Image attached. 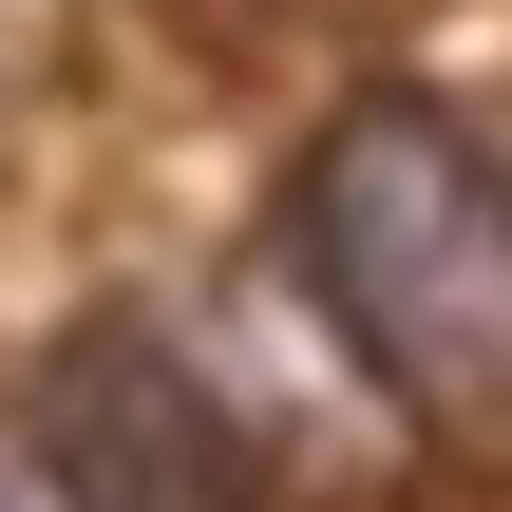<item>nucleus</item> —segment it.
Wrapping results in <instances>:
<instances>
[{"label":"nucleus","mask_w":512,"mask_h":512,"mask_svg":"<svg viewBox=\"0 0 512 512\" xmlns=\"http://www.w3.org/2000/svg\"><path fill=\"white\" fill-rule=\"evenodd\" d=\"M285 247L323 285V323L456 437L512 418V152L456 133L437 95H361L304 190H285Z\"/></svg>","instance_id":"f257e3e1"},{"label":"nucleus","mask_w":512,"mask_h":512,"mask_svg":"<svg viewBox=\"0 0 512 512\" xmlns=\"http://www.w3.org/2000/svg\"><path fill=\"white\" fill-rule=\"evenodd\" d=\"M19 437L57 456L76 512H285L266 456H247V418H228V380H209L171 323H76V342L38 361V418H19Z\"/></svg>","instance_id":"f03ea898"},{"label":"nucleus","mask_w":512,"mask_h":512,"mask_svg":"<svg viewBox=\"0 0 512 512\" xmlns=\"http://www.w3.org/2000/svg\"><path fill=\"white\" fill-rule=\"evenodd\" d=\"M0 512H76V494H57V456H38L19 418H0Z\"/></svg>","instance_id":"7ed1b4c3"}]
</instances>
